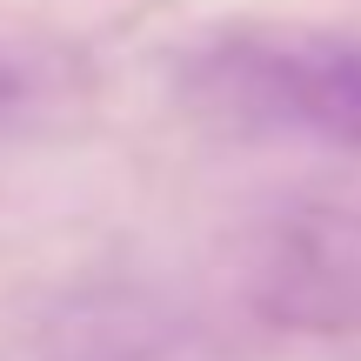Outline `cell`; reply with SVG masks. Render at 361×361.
Wrapping results in <instances>:
<instances>
[{
	"label": "cell",
	"mask_w": 361,
	"mask_h": 361,
	"mask_svg": "<svg viewBox=\"0 0 361 361\" xmlns=\"http://www.w3.org/2000/svg\"><path fill=\"white\" fill-rule=\"evenodd\" d=\"M34 67H40L34 54H7V47H0V134H7L27 107H34L40 80H47V74H34Z\"/></svg>",
	"instance_id": "cell-3"
},
{
	"label": "cell",
	"mask_w": 361,
	"mask_h": 361,
	"mask_svg": "<svg viewBox=\"0 0 361 361\" xmlns=\"http://www.w3.org/2000/svg\"><path fill=\"white\" fill-rule=\"evenodd\" d=\"M188 87L234 128L361 154V34L288 20L234 27L194 54Z\"/></svg>",
	"instance_id": "cell-1"
},
{
	"label": "cell",
	"mask_w": 361,
	"mask_h": 361,
	"mask_svg": "<svg viewBox=\"0 0 361 361\" xmlns=\"http://www.w3.org/2000/svg\"><path fill=\"white\" fill-rule=\"evenodd\" d=\"M261 295L295 328H361V207H301L274 234Z\"/></svg>",
	"instance_id": "cell-2"
}]
</instances>
